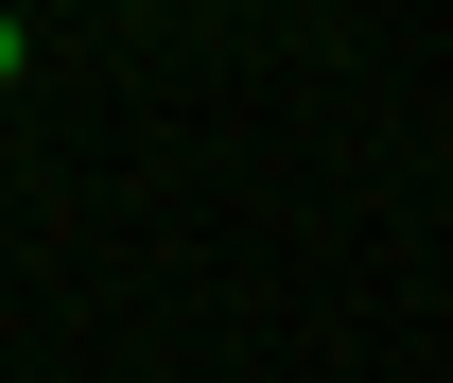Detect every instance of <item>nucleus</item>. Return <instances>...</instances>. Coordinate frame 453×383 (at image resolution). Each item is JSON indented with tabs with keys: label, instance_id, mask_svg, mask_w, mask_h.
Wrapping results in <instances>:
<instances>
[{
	"label": "nucleus",
	"instance_id": "1",
	"mask_svg": "<svg viewBox=\"0 0 453 383\" xmlns=\"http://www.w3.org/2000/svg\"><path fill=\"white\" fill-rule=\"evenodd\" d=\"M18 70H35V35H18V18H0V88H18Z\"/></svg>",
	"mask_w": 453,
	"mask_h": 383
}]
</instances>
